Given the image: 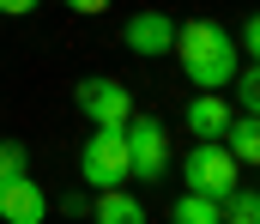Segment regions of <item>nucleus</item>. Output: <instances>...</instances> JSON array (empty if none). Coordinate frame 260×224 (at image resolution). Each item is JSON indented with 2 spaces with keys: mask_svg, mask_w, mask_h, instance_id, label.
<instances>
[{
  "mask_svg": "<svg viewBox=\"0 0 260 224\" xmlns=\"http://www.w3.org/2000/svg\"><path fill=\"white\" fill-rule=\"evenodd\" d=\"M170 55L182 61V73L194 79L200 91H230V79L242 67L236 37H230L218 18H188V24H176V49H170Z\"/></svg>",
  "mask_w": 260,
  "mask_h": 224,
  "instance_id": "obj_1",
  "label": "nucleus"
},
{
  "mask_svg": "<svg viewBox=\"0 0 260 224\" xmlns=\"http://www.w3.org/2000/svg\"><path fill=\"white\" fill-rule=\"evenodd\" d=\"M182 182H188V194H206V200H224L236 182H242V164L230 157V151L218 146V140H200L188 157H182Z\"/></svg>",
  "mask_w": 260,
  "mask_h": 224,
  "instance_id": "obj_2",
  "label": "nucleus"
},
{
  "mask_svg": "<svg viewBox=\"0 0 260 224\" xmlns=\"http://www.w3.org/2000/svg\"><path fill=\"white\" fill-rule=\"evenodd\" d=\"M79 176H85V188H97V194L127 188V140H121V127H97V134L85 140Z\"/></svg>",
  "mask_w": 260,
  "mask_h": 224,
  "instance_id": "obj_3",
  "label": "nucleus"
},
{
  "mask_svg": "<svg viewBox=\"0 0 260 224\" xmlns=\"http://www.w3.org/2000/svg\"><path fill=\"white\" fill-rule=\"evenodd\" d=\"M121 140H127V176L164 182V170H170V134H164V121L127 115V121H121Z\"/></svg>",
  "mask_w": 260,
  "mask_h": 224,
  "instance_id": "obj_4",
  "label": "nucleus"
},
{
  "mask_svg": "<svg viewBox=\"0 0 260 224\" xmlns=\"http://www.w3.org/2000/svg\"><path fill=\"white\" fill-rule=\"evenodd\" d=\"M73 97H79V109L91 115V127H121V121L133 115L127 85H121V79H103V73H97V79H79Z\"/></svg>",
  "mask_w": 260,
  "mask_h": 224,
  "instance_id": "obj_5",
  "label": "nucleus"
},
{
  "mask_svg": "<svg viewBox=\"0 0 260 224\" xmlns=\"http://www.w3.org/2000/svg\"><path fill=\"white\" fill-rule=\"evenodd\" d=\"M121 43H127L133 55L157 61V55H170V49H176V18H164V12H133L127 30H121Z\"/></svg>",
  "mask_w": 260,
  "mask_h": 224,
  "instance_id": "obj_6",
  "label": "nucleus"
},
{
  "mask_svg": "<svg viewBox=\"0 0 260 224\" xmlns=\"http://www.w3.org/2000/svg\"><path fill=\"white\" fill-rule=\"evenodd\" d=\"M43 212H49V194L30 182V170L12 176V182H0V218L6 224H43Z\"/></svg>",
  "mask_w": 260,
  "mask_h": 224,
  "instance_id": "obj_7",
  "label": "nucleus"
},
{
  "mask_svg": "<svg viewBox=\"0 0 260 224\" xmlns=\"http://www.w3.org/2000/svg\"><path fill=\"white\" fill-rule=\"evenodd\" d=\"M230 115H236V109H230V97H224V91H206V97L188 103V134H194V140H224Z\"/></svg>",
  "mask_w": 260,
  "mask_h": 224,
  "instance_id": "obj_8",
  "label": "nucleus"
},
{
  "mask_svg": "<svg viewBox=\"0 0 260 224\" xmlns=\"http://www.w3.org/2000/svg\"><path fill=\"white\" fill-rule=\"evenodd\" d=\"M218 146L230 151L236 164H260V127H254V115H230V127H224Z\"/></svg>",
  "mask_w": 260,
  "mask_h": 224,
  "instance_id": "obj_9",
  "label": "nucleus"
},
{
  "mask_svg": "<svg viewBox=\"0 0 260 224\" xmlns=\"http://www.w3.org/2000/svg\"><path fill=\"white\" fill-rule=\"evenodd\" d=\"M91 218L97 224H145V206H139L133 194H121V188H109V194H97Z\"/></svg>",
  "mask_w": 260,
  "mask_h": 224,
  "instance_id": "obj_10",
  "label": "nucleus"
},
{
  "mask_svg": "<svg viewBox=\"0 0 260 224\" xmlns=\"http://www.w3.org/2000/svg\"><path fill=\"white\" fill-rule=\"evenodd\" d=\"M170 224H224V200H206V194H182L170 206Z\"/></svg>",
  "mask_w": 260,
  "mask_h": 224,
  "instance_id": "obj_11",
  "label": "nucleus"
},
{
  "mask_svg": "<svg viewBox=\"0 0 260 224\" xmlns=\"http://www.w3.org/2000/svg\"><path fill=\"white\" fill-rule=\"evenodd\" d=\"M224 224H260V194H254V188L236 182V188L224 194Z\"/></svg>",
  "mask_w": 260,
  "mask_h": 224,
  "instance_id": "obj_12",
  "label": "nucleus"
},
{
  "mask_svg": "<svg viewBox=\"0 0 260 224\" xmlns=\"http://www.w3.org/2000/svg\"><path fill=\"white\" fill-rule=\"evenodd\" d=\"M230 91H236L242 115H254V109H260V73H254V67H236V79H230Z\"/></svg>",
  "mask_w": 260,
  "mask_h": 224,
  "instance_id": "obj_13",
  "label": "nucleus"
},
{
  "mask_svg": "<svg viewBox=\"0 0 260 224\" xmlns=\"http://www.w3.org/2000/svg\"><path fill=\"white\" fill-rule=\"evenodd\" d=\"M12 176H24V146L18 140H0V182H12Z\"/></svg>",
  "mask_w": 260,
  "mask_h": 224,
  "instance_id": "obj_14",
  "label": "nucleus"
},
{
  "mask_svg": "<svg viewBox=\"0 0 260 224\" xmlns=\"http://www.w3.org/2000/svg\"><path fill=\"white\" fill-rule=\"evenodd\" d=\"M236 55H260V18H242V30H236Z\"/></svg>",
  "mask_w": 260,
  "mask_h": 224,
  "instance_id": "obj_15",
  "label": "nucleus"
},
{
  "mask_svg": "<svg viewBox=\"0 0 260 224\" xmlns=\"http://www.w3.org/2000/svg\"><path fill=\"white\" fill-rule=\"evenodd\" d=\"M55 206H61L67 218H85V212H91V200H85V194H79V188H73V194H61V200H55Z\"/></svg>",
  "mask_w": 260,
  "mask_h": 224,
  "instance_id": "obj_16",
  "label": "nucleus"
},
{
  "mask_svg": "<svg viewBox=\"0 0 260 224\" xmlns=\"http://www.w3.org/2000/svg\"><path fill=\"white\" fill-rule=\"evenodd\" d=\"M43 0H0V18H30Z\"/></svg>",
  "mask_w": 260,
  "mask_h": 224,
  "instance_id": "obj_17",
  "label": "nucleus"
},
{
  "mask_svg": "<svg viewBox=\"0 0 260 224\" xmlns=\"http://www.w3.org/2000/svg\"><path fill=\"white\" fill-rule=\"evenodd\" d=\"M67 6H73V12H85V18H97V12H103L109 0H67Z\"/></svg>",
  "mask_w": 260,
  "mask_h": 224,
  "instance_id": "obj_18",
  "label": "nucleus"
}]
</instances>
